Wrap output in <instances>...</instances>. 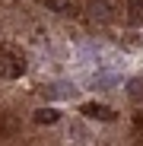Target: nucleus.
Here are the masks:
<instances>
[{"label":"nucleus","mask_w":143,"mask_h":146,"mask_svg":"<svg viewBox=\"0 0 143 146\" xmlns=\"http://www.w3.org/2000/svg\"><path fill=\"white\" fill-rule=\"evenodd\" d=\"M57 117H61L57 108H38L35 111V124H57Z\"/></svg>","instance_id":"obj_3"},{"label":"nucleus","mask_w":143,"mask_h":146,"mask_svg":"<svg viewBox=\"0 0 143 146\" xmlns=\"http://www.w3.org/2000/svg\"><path fill=\"white\" fill-rule=\"evenodd\" d=\"M45 7H48V10H57V13H67V10H70L67 0H45Z\"/></svg>","instance_id":"obj_5"},{"label":"nucleus","mask_w":143,"mask_h":146,"mask_svg":"<svg viewBox=\"0 0 143 146\" xmlns=\"http://www.w3.org/2000/svg\"><path fill=\"white\" fill-rule=\"evenodd\" d=\"M45 95H54V99H61V95H70L64 86H51V89H45Z\"/></svg>","instance_id":"obj_6"},{"label":"nucleus","mask_w":143,"mask_h":146,"mask_svg":"<svg viewBox=\"0 0 143 146\" xmlns=\"http://www.w3.org/2000/svg\"><path fill=\"white\" fill-rule=\"evenodd\" d=\"M22 70H26V64H22V60L0 57V76H3V80H16V76H22Z\"/></svg>","instance_id":"obj_2"},{"label":"nucleus","mask_w":143,"mask_h":146,"mask_svg":"<svg viewBox=\"0 0 143 146\" xmlns=\"http://www.w3.org/2000/svg\"><path fill=\"white\" fill-rule=\"evenodd\" d=\"M127 95L134 102H140L143 99V80H130V86H127Z\"/></svg>","instance_id":"obj_4"},{"label":"nucleus","mask_w":143,"mask_h":146,"mask_svg":"<svg viewBox=\"0 0 143 146\" xmlns=\"http://www.w3.org/2000/svg\"><path fill=\"white\" fill-rule=\"evenodd\" d=\"M80 111H83L86 117H92V121H114V111H111L108 105H99V102H86Z\"/></svg>","instance_id":"obj_1"}]
</instances>
